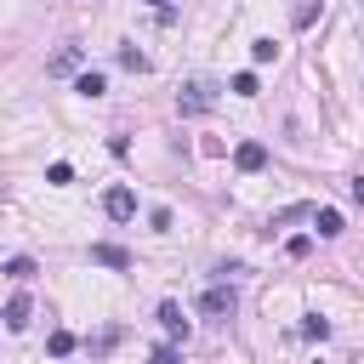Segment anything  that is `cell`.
Here are the masks:
<instances>
[{
  "label": "cell",
  "instance_id": "e0dca14e",
  "mask_svg": "<svg viewBox=\"0 0 364 364\" xmlns=\"http://www.w3.org/2000/svg\"><path fill=\"white\" fill-rule=\"evenodd\" d=\"M301 336H313V341H324V336H330V318H318V313H307V324H301Z\"/></svg>",
  "mask_w": 364,
  "mask_h": 364
},
{
  "label": "cell",
  "instance_id": "9a60e30c",
  "mask_svg": "<svg viewBox=\"0 0 364 364\" xmlns=\"http://www.w3.org/2000/svg\"><path fill=\"white\" fill-rule=\"evenodd\" d=\"M273 57H279V46H273L267 34H262V40H250V63H273Z\"/></svg>",
  "mask_w": 364,
  "mask_h": 364
},
{
  "label": "cell",
  "instance_id": "8fae6325",
  "mask_svg": "<svg viewBox=\"0 0 364 364\" xmlns=\"http://www.w3.org/2000/svg\"><path fill=\"white\" fill-rule=\"evenodd\" d=\"M34 273H40V267H34V256H11V262H6V279H11V284H28Z\"/></svg>",
  "mask_w": 364,
  "mask_h": 364
},
{
  "label": "cell",
  "instance_id": "7c38bea8",
  "mask_svg": "<svg viewBox=\"0 0 364 364\" xmlns=\"http://www.w3.org/2000/svg\"><path fill=\"white\" fill-rule=\"evenodd\" d=\"M74 91H80V97H102V91H108V80H102L97 68H85V74L74 80Z\"/></svg>",
  "mask_w": 364,
  "mask_h": 364
},
{
  "label": "cell",
  "instance_id": "4fadbf2b",
  "mask_svg": "<svg viewBox=\"0 0 364 364\" xmlns=\"http://www.w3.org/2000/svg\"><path fill=\"white\" fill-rule=\"evenodd\" d=\"M119 68H131V74H148V51H136V46H119Z\"/></svg>",
  "mask_w": 364,
  "mask_h": 364
},
{
  "label": "cell",
  "instance_id": "3957f363",
  "mask_svg": "<svg viewBox=\"0 0 364 364\" xmlns=\"http://www.w3.org/2000/svg\"><path fill=\"white\" fill-rule=\"evenodd\" d=\"M154 318H159V330H165L171 341H188V318H182V307H176V301H159V307H154Z\"/></svg>",
  "mask_w": 364,
  "mask_h": 364
},
{
  "label": "cell",
  "instance_id": "ba28073f",
  "mask_svg": "<svg viewBox=\"0 0 364 364\" xmlns=\"http://www.w3.org/2000/svg\"><path fill=\"white\" fill-rule=\"evenodd\" d=\"M80 63H85V51H80V46H63V51H57V57L46 63V74H74Z\"/></svg>",
  "mask_w": 364,
  "mask_h": 364
},
{
  "label": "cell",
  "instance_id": "30bf717a",
  "mask_svg": "<svg viewBox=\"0 0 364 364\" xmlns=\"http://www.w3.org/2000/svg\"><path fill=\"white\" fill-rule=\"evenodd\" d=\"M74 347H80V336H74V330H51V336H46V353H51V358H68Z\"/></svg>",
  "mask_w": 364,
  "mask_h": 364
},
{
  "label": "cell",
  "instance_id": "52a82bcc",
  "mask_svg": "<svg viewBox=\"0 0 364 364\" xmlns=\"http://www.w3.org/2000/svg\"><path fill=\"white\" fill-rule=\"evenodd\" d=\"M233 165H239V171H262V165H267V148H262V142H239V148H233Z\"/></svg>",
  "mask_w": 364,
  "mask_h": 364
},
{
  "label": "cell",
  "instance_id": "9c48e42d",
  "mask_svg": "<svg viewBox=\"0 0 364 364\" xmlns=\"http://www.w3.org/2000/svg\"><path fill=\"white\" fill-rule=\"evenodd\" d=\"M313 233H318V239H336V233H341V210H330V205L313 210Z\"/></svg>",
  "mask_w": 364,
  "mask_h": 364
},
{
  "label": "cell",
  "instance_id": "5bb4252c",
  "mask_svg": "<svg viewBox=\"0 0 364 364\" xmlns=\"http://www.w3.org/2000/svg\"><path fill=\"white\" fill-rule=\"evenodd\" d=\"M46 182H51V188H68V182H74V165H68V159H51V165H46Z\"/></svg>",
  "mask_w": 364,
  "mask_h": 364
},
{
  "label": "cell",
  "instance_id": "44dd1931",
  "mask_svg": "<svg viewBox=\"0 0 364 364\" xmlns=\"http://www.w3.org/2000/svg\"><path fill=\"white\" fill-rule=\"evenodd\" d=\"M148 6H165V0H148Z\"/></svg>",
  "mask_w": 364,
  "mask_h": 364
},
{
  "label": "cell",
  "instance_id": "277c9868",
  "mask_svg": "<svg viewBox=\"0 0 364 364\" xmlns=\"http://www.w3.org/2000/svg\"><path fill=\"white\" fill-rule=\"evenodd\" d=\"M210 102H216V97H210V85H205V80H193V85H182V97H176V108H182V114H205Z\"/></svg>",
  "mask_w": 364,
  "mask_h": 364
},
{
  "label": "cell",
  "instance_id": "7a4b0ae2",
  "mask_svg": "<svg viewBox=\"0 0 364 364\" xmlns=\"http://www.w3.org/2000/svg\"><path fill=\"white\" fill-rule=\"evenodd\" d=\"M102 210H108V222H131L136 216V193L131 188H108L102 193Z\"/></svg>",
  "mask_w": 364,
  "mask_h": 364
},
{
  "label": "cell",
  "instance_id": "d6986e66",
  "mask_svg": "<svg viewBox=\"0 0 364 364\" xmlns=\"http://www.w3.org/2000/svg\"><path fill=\"white\" fill-rule=\"evenodd\" d=\"M148 364H182V353L165 341V347H154V358H148Z\"/></svg>",
  "mask_w": 364,
  "mask_h": 364
},
{
  "label": "cell",
  "instance_id": "8992f818",
  "mask_svg": "<svg viewBox=\"0 0 364 364\" xmlns=\"http://www.w3.org/2000/svg\"><path fill=\"white\" fill-rule=\"evenodd\" d=\"M28 313H34V301H28V290H17V296L6 301V330H28Z\"/></svg>",
  "mask_w": 364,
  "mask_h": 364
},
{
  "label": "cell",
  "instance_id": "2e32d148",
  "mask_svg": "<svg viewBox=\"0 0 364 364\" xmlns=\"http://www.w3.org/2000/svg\"><path fill=\"white\" fill-rule=\"evenodd\" d=\"M256 91H262V85H256V74H250V68H245V74H233V97H256Z\"/></svg>",
  "mask_w": 364,
  "mask_h": 364
},
{
  "label": "cell",
  "instance_id": "5b68a950",
  "mask_svg": "<svg viewBox=\"0 0 364 364\" xmlns=\"http://www.w3.org/2000/svg\"><path fill=\"white\" fill-rule=\"evenodd\" d=\"M91 262H97V267H114V273H125V267H131V250H119V245L97 239V245H91Z\"/></svg>",
  "mask_w": 364,
  "mask_h": 364
},
{
  "label": "cell",
  "instance_id": "6da1fadb",
  "mask_svg": "<svg viewBox=\"0 0 364 364\" xmlns=\"http://www.w3.org/2000/svg\"><path fill=\"white\" fill-rule=\"evenodd\" d=\"M199 313H205L210 324H228V318L239 313V290H233L228 279H216V284H210V290L199 296Z\"/></svg>",
  "mask_w": 364,
  "mask_h": 364
},
{
  "label": "cell",
  "instance_id": "ac0fdd59",
  "mask_svg": "<svg viewBox=\"0 0 364 364\" xmlns=\"http://www.w3.org/2000/svg\"><path fill=\"white\" fill-rule=\"evenodd\" d=\"M114 341H119V330H102V336H97V341H85V347H91V358H102Z\"/></svg>",
  "mask_w": 364,
  "mask_h": 364
},
{
  "label": "cell",
  "instance_id": "ffe728a7",
  "mask_svg": "<svg viewBox=\"0 0 364 364\" xmlns=\"http://www.w3.org/2000/svg\"><path fill=\"white\" fill-rule=\"evenodd\" d=\"M353 199H358V205H364V176H358V182H353Z\"/></svg>",
  "mask_w": 364,
  "mask_h": 364
}]
</instances>
